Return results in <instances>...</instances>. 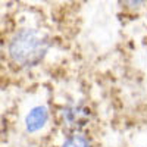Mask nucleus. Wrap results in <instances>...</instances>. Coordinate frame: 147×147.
I'll use <instances>...</instances> for the list:
<instances>
[{
    "label": "nucleus",
    "instance_id": "1",
    "mask_svg": "<svg viewBox=\"0 0 147 147\" xmlns=\"http://www.w3.org/2000/svg\"><path fill=\"white\" fill-rule=\"evenodd\" d=\"M49 50V38L46 34L34 28L18 31L9 43V55L15 63L21 66H34L44 57Z\"/></svg>",
    "mask_w": 147,
    "mask_h": 147
},
{
    "label": "nucleus",
    "instance_id": "2",
    "mask_svg": "<svg viewBox=\"0 0 147 147\" xmlns=\"http://www.w3.org/2000/svg\"><path fill=\"white\" fill-rule=\"evenodd\" d=\"M88 118H90V110L82 103H71L62 110L63 125L71 129L84 127L88 122Z\"/></svg>",
    "mask_w": 147,
    "mask_h": 147
},
{
    "label": "nucleus",
    "instance_id": "4",
    "mask_svg": "<svg viewBox=\"0 0 147 147\" xmlns=\"http://www.w3.org/2000/svg\"><path fill=\"white\" fill-rule=\"evenodd\" d=\"M60 147H91V146L84 136H81V134H74Z\"/></svg>",
    "mask_w": 147,
    "mask_h": 147
},
{
    "label": "nucleus",
    "instance_id": "3",
    "mask_svg": "<svg viewBox=\"0 0 147 147\" xmlns=\"http://www.w3.org/2000/svg\"><path fill=\"white\" fill-rule=\"evenodd\" d=\"M47 119H49L47 109L44 106H35L25 116V128L28 132H37L46 125Z\"/></svg>",
    "mask_w": 147,
    "mask_h": 147
}]
</instances>
